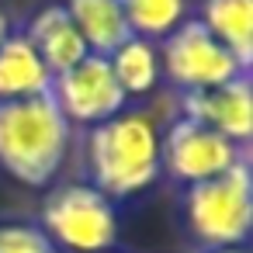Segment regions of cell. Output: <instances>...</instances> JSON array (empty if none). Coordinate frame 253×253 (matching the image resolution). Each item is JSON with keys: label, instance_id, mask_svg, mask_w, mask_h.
<instances>
[{"label": "cell", "instance_id": "obj_1", "mask_svg": "<svg viewBox=\"0 0 253 253\" xmlns=\"http://www.w3.org/2000/svg\"><path fill=\"white\" fill-rule=\"evenodd\" d=\"M87 184L115 205L160 180V125L146 111H122L84 135Z\"/></svg>", "mask_w": 253, "mask_h": 253}, {"label": "cell", "instance_id": "obj_2", "mask_svg": "<svg viewBox=\"0 0 253 253\" xmlns=\"http://www.w3.org/2000/svg\"><path fill=\"white\" fill-rule=\"evenodd\" d=\"M73 125L52 94L0 101V170L21 187H49L70 156Z\"/></svg>", "mask_w": 253, "mask_h": 253}, {"label": "cell", "instance_id": "obj_3", "mask_svg": "<svg viewBox=\"0 0 253 253\" xmlns=\"http://www.w3.org/2000/svg\"><path fill=\"white\" fill-rule=\"evenodd\" d=\"M180 222L201 253L246 246L253 225L250 160L236 163L222 177L180 187Z\"/></svg>", "mask_w": 253, "mask_h": 253}, {"label": "cell", "instance_id": "obj_4", "mask_svg": "<svg viewBox=\"0 0 253 253\" xmlns=\"http://www.w3.org/2000/svg\"><path fill=\"white\" fill-rule=\"evenodd\" d=\"M39 225L56 243V250L108 253L118 239V208L87 180H73L45 194Z\"/></svg>", "mask_w": 253, "mask_h": 253}, {"label": "cell", "instance_id": "obj_5", "mask_svg": "<svg viewBox=\"0 0 253 253\" xmlns=\"http://www.w3.org/2000/svg\"><path fill=\"white\" fill-rule=\"evenodd\" d=\"M160 70H163V80L177 94L211 90L236 77H250V70H243L239 59L198 18H184L160 42Z\"/></svg>", "mask_w": 253, "mask_h": 253}, {"label": "cell", "instance_id": "obj_6", "mask_svg": "<svg viewBox=\"0 0 253 253\" xmlns=\"http://www.w3.org/2000/svg\"><path fill=\"white\" fill-rule=\"evenodd\" d=\"M243 160H250V146H236L184 115L160 128V173L180 187L222 177Z\"/></svg>", "mask_w": 253, "mask_h": 253}, {"label": "cell", "instance_id": "obj_7", "mask_svg": "<svg viewBox=\"0 0 253 253\" xmlns=\"http://www.w3.org/2000/svg\"><path fill=\"white\" fill-rule=\"evenodd\" d=\"M52 101L63 111L70 125L94 128L128 108V97L122 94L111 63L104 56H84L73 70L52 77Z\"/></svg>", "mask_w": 253, "mask_h": 253}, {"label": "cell", "instance_id": "obj_8", "mask_svg": "<svg viewBox=\"0 0 253 253\" xmlns=\"http://www.w3.org/2000/svg\"><path fill=\"white\" fill-rule=\"evenodd\" d=\"M177 108L184 118L218 132L236 146H250L253 139V87L250 77H236L211 90H187L177 94Z\"/></svg>", "mask_w": 253, "mask_h": 253}, {"label": "cell", "instance_id": "obj_9", "mask_svg": "<svg viewBox=\"0 0 253 253\" xmlns=\"http://www.w3.org/2000/svg\"><path fill=\"white\" fill-rule=\"evenodd\" d=\"M21 32H25V39L32 42V49L39 52V59L45 63V70L52 77L73 70L84 56H90L84 35L77 32L70 11L63 4H45L42 11H35L28 18V25Z\"/></svg>", "mask_w": 253, "mask_h": 253}, {"label": "cell", "instance_id": "obj_10", "mask_svg": "<svg viewBox=\"0 0 253 253\" xmlns=\"http://www.w3.org/2000/svg\"><path fill=\"white\" fill-rule=\"evenodd\" d=\"M52 90V73L32 49L21 28H11L0 42V101H28Z\"/></svg>", "mask_w": 253, "mask_h": 253}, {"label": "cell", "instance_id": "obj_11", "mask_svg": "<svg viewBox=\"0 0 253 253\" xmlns=\"http://www.w3.org/2000/svg\"><path fill=\"white\" fill-rule=\"evenodd\" d=\"M63 7L70 11L77 32L87 42L90 56H111L122 42L132 39L122 0H63Z\"/></svg>", "mask_w": 253, "mask_h": 253}, {"label": "cell", "instance_id": "obj_12", "mask_svg": "<svg viewBox=\"0 0 253 253\" xmlns=\"http://www.w3.org/2000/svg\"><path fill=\"white\" fill-rule=\"evenodd\" d=\"M198 21L253 73V0H201Z\"/></svg>", "mask_w": 253, "mask_h": 253}, {"label": "cell", "instance_id": "obj_13", "mask_svg": "<svg viewBox=\"0 0 253 253\" xmlns=\"http://www.w3.org/2000/svg\"><path fill=\"white\" fill-rule=\"evenodd\" d=\"M111 73L122 87V94L132 101V97H146L160 87L163 80V70H160V42H146V39H128L122 42L111 56Z\"/></svg>", "mask_w": 253, "mask_h": 253}, {"label": "cell", "instance_id": "obj_14", "mask_svg": "<svg viewBox=\"0 0 253 253\" xmlns=\"http://www.w3.org/2000/svg\"><path fill=\"white\" fill-rule=\"evenodd\" d=\"M122 11L135 39L163 42L187 18V0H122Z\"/></svg>", "mask_w": 253, "mask_h": 253}, {"label": "cell", "instance_id": "obj_15", "mask_svg": "<svg viewBox=\"0 0 253 253\" xmlns=\"http://www.w3.org/2000/svg\"><path fill=\"white\" fill-rule=\"evenodd\" d=\"M0 253H59L39 222H0Z\"/></svg>", "mask_w": 253, "mask_h": 253}, {"label": "cell", "instance_id": "obj_16", "mask_svg": "<svg viewBox=\"0 0 253 253\" xmlns=\"http://www.w3.org/2000/svg\"><path fill=\"white\" fill-rule=\"evenodd\" d=\"M7 32H11V21H7V14H4V11H0V42L7 39Z\"/></svg>", "mask_w": 253, "mask_h": 253}, {"label": "cell", "instance_id": "obj_17", "mask_svg": "<svg viewBox=\"0 0 253 253\" xmlns=\"http://www.w3.org/2000/svg\"><path fill=\"white\" fill-rule=\"evenodd\" d=\"M211 253H246V246H232V250H211Z\"/></svg>", "mask_w": 253, "mask_h": 253}]
</instances>
